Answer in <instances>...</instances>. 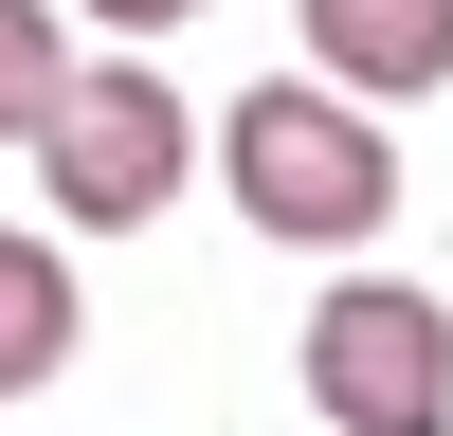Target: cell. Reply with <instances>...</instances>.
<instances>
[{
	"label": "cell",
	"instance_id": "obj_1",
	"mask_svg": "<svg viewBox=\"0 0 453 436\" xmlns=\"http://www.w3.org/2000/svg\"><path fill=\"white\" fill-rule=\"evenodd\" d=\"M218 182H236V218H254V237H290V254H363V237L399 218L381 109L309 91V73H254V91L218 109Z\"/></svg>",
	"mask_w": 453,
	"mask_h": 436
},
{
	"label": "cell",
	"instance_id": "obj_2",
	"mask_svg": "<svg viewBox=\"0 0 453 436\" xmlns=\"http://www.w3.org/2000/svg\"><path fill=\"white\" fill-rule=\"evenodd\" d=\"M181 164H200V109H181L145 55H73L55 128H36V182H55V254H73V237H127V218H164V200H181Z\"/></svg>",
	"mask_w": 453,
	"mask_h": 436
},
{
	"label": "cell",
	"instance_id": "obj_3",
	"mask_svg": "<svg viewBox=\"0 0 453 436\" xmlns=\"http://www.w3.org/2000/svg\"><path fill=\"white\" fill-rule=\"evenodd\" d=\"M309 400H326V436H453V309L418 273H326V309H309Z\"/></svg>",
	"mask_w": 453,
	"mask_h": 436
},
{
	"label": "cell",
	"instance_id": "obj_4",
	"mask_svg": "<svg viewBox=\"0 0 453 436\" xmlns=\"http://www.w3.org/2000/svg\"><path fill=\"white\" fill-rule=\"evenodd\" d=\"M290 36H309V91H345V109L453 91V0H290Z\"/></svg>",
	"mask_w": 453,
	"mask_h": 436
},
{
	"label": "cell",
	"instance_id": "obj_5",
	"mask_svg": "<svg viewBox=\"0 0 453 436\" xmlns=\"http://www.w3.org/2000/svg\"><path fill=\"white\" fill-rule=\"evenodd\" d=\"M91 346V291H73V254L36 237V218H0V400L55 382V363Z\"/></svg>",
	"mask_w": 453,
	"mask_h": 436
},
{
	"label": "cell",
	"instance_id": "obj_6",
	"mask_svg": "<svg viewBox=\"0 0 453 436\" xmlns=\"http://www.w3.org/2000/svg\"><path fill=\"white\" fill-rule=\"evenodd\" d=\"M55 91H73L55 0H0V145H36V128H55Z\"/></svg>",
	"mask_w": 453,
	"mask_h": 436
},
{
	"label": "cell",
	"instance_id": "obj_7",
	"mask_svg": "<svg viewBox=\"0 0 453 436\" xmlns=\"http://www.w3.org/2000/svg\"><path fill=\"white\" fill-rule=\"evenodd\" d=\"M73 19H91V36H127V55H145V36H181L200 0H73Z\"/></svg>",
	"mask_w": 453,
	"mask_h": 436
}]
</instances>
